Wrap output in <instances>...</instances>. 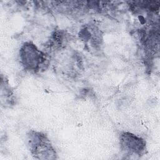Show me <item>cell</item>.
Listing matches in <instances>:
<instances>
[{"instance_id": "7a4b0ae2", "label": "cell", "mask_w": 160, "mask_h": 160, "mask_svg": "<svg viewBox=\"0 0 160 160\" xmlns=\"http://www.w3.org/2000/svg\"><path fill=\"white\" fill-rule=\"evenodd\" d=\"M21 58L23 66L31 70H36L42 63V55L36 46L30 43L26 44L21 50Z\"/></svg>"}, {"instance_id": "3957f363", "label": "cell", "mask_w": 160, "mask_h": 160, "mask_svg": "<svg viewBox=\"0 0 160 160\" xmlns=\"http://www.w3.org/2000/svg\"><path fill=\"white\" fill-rule=\"evenodd\" d=\"M121 144L127 152L141 154L145 149V142L141 138L131 133L124 132L121 136Z\"/></svg>"}, {"instance_id": "6da1fadb", "label": "cell", "mask_w": 160, "mask_h": 160, "mask_svg": "<svg viewBox=\"0 0 160 160\" xmlns=\"http://www.w3.org/2000/svg\"><path fill=\"white\" fill-rule=\"evenodd\" d=\"M28 136L29 145L34 156H39V159H42V156H44V159L53 158L51 156L55 154L54 150L44 134L33 132Z\"/></svg>"}]
</instances>
